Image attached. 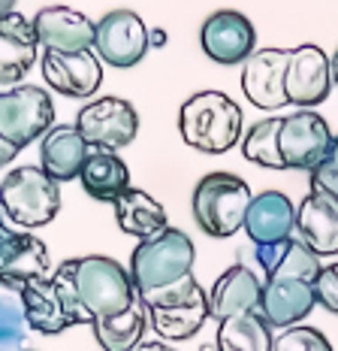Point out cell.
Returning <instances> with one entry per match:
<instances>
[{
	"instance_id": "6da1fadb",
	"label": "cell",
	"mask_w": 338,
	"mask_h": 351,
	"mask_svg": "<svg viewBox=\"0 0 338 351\" xmlns=\"http://www.w3.org/2000/svg\"><path fill=\"white\" fill-rule=\"evenodd\" d=\"M196 248L194 239L179 228H166L148 239H139L130 254V279H133L136 297L148 309L169 306L175 300L187 297L196 288L194 279Z\"/></svg>"
},
{
	"instance_id": "7a4b0ae2",
	"label": "cell",
	"mask_w": 338,
	"mask_h": 351,
	"mask_svg": "<svg viewBox=\"0 0 338 351\" xmlns=\"http://www.w3.org/2000/svg\"><path fill=\"white\" fill-rule=\"evenodd\" d=\"M67 263L79 309H82L88 324L121 315L139 300L130 269L121 267L115 258L88 254V258H70Z\"/></svg>"
},
{
	"instance_id": "3957f363",
	"label": "cell",
	"mask_w": 338,
	"mask_h": 351,
	"mask_svg": "<svg viewBox=\"0 0 338 351\" xmlns=\"http://www.w3.org/2000/svg\"><path fill=\"white\" fill-rule=\"evenodd\" d=\"M242 109L224 91H200L181 104V140L203 155H224L242 136Z\"/></svg>"
},
{
	"instance_id": "277c9868",
	"label": "cell",
	"mask_w": 338,
	"mask_h": 351,
	"mask_svg": "<svg viewBox=\"0 0 338 351\" xmlns=\"http://www.w3.org/2000/svg\"><path fill=\"white\" fill-rule=\"evenodd\" d=\"M254 194L248 182L236 173H205L194 188L190 212L203 233L215 239H226L245 228V215Z\"/></svg>"
},
{
	"instance_id": "5b68a950",
	"label": "cell",
	"mask_w": 338,
	"mask_h": 351,
	"mask_svg": "<svg viewBox=\"0 0 338 351\" xmlns=\"http://www.w3.org/2000/svg\"><path fill=\"white\" fill-rule=\"evenodd\" d=\"M0 209L16 228H46L61 212V185L42 167H16L0 182Z\"/></svg>"
},
{
	"instance_id": "8992f818",
	"label": "cell",
	"mask_w": 338,
	"mask_h": 351,
	"mask_svg": "<svg viewBox=\"0 0 338 351\" xmlns=\"http://www.w3.org/2000/svg\"><path fill=\"white\" fill-rule=\"evenodd\" d=\"M51 124H55V104L46 88L16 85L0 94V136L12 149L21 152L34 140H42Z\"/></svg>"
},
{
	"instance_id": "52a82bcc",
	"label": "cell",
	"mask_w": 338,
	"mask_h": 351,
	"mask_svg": "<svg viewBox=\"0 0 338 351\" xmlns=\"http://www.w3.org/2000/svg\"><path fill=\"white\" fill-rule=\"evenodd\" d=\"M333 130L323 115L314 109H299V112L281 119L278 130V152H281L284 170H317L333 149Z\"/></svg>"
},
{
	"instance_id": "ba28073f",
	"label": "cell",
	"mask_w": 338,
	"mask_h": 351,
	"mask_svg": "<svg viewBox=\"0 0 338 351\" xmlns=\"http://www.w3.org/2000/svg\"><path fill=\"white\" fill-rule=\"evenodd\" d=\"M76 128L91 149L118 152L130 145L139 134V115L130 100L121 97H97L85 104L76 115Z\"/></svg>"
},
{
	"instance_id": "9c48e42d",
	"label": "cell",
	"mask_w": 338,
	"mask_h": 351,
	"mask_svg": "<svg viewBox=\"0 0 338 351\" xmlns=\"http://www.w3.org/2000/svg\"><path fill=\"white\" fill-rule=\"evenodd\" d=\"M94 52L103 64L118 70H130L142 61L148 49V27L133 10H112L97 21Z\"/></svg>"
},
{
	"instance_id": "30bf717a",
	"label": "cell",
	"mask_w": 338,
	"mask_h": 351,
	"mask_svg": "<svg viewBox=\"0 0 338 351\" xmlns=\"http://www.w3.org/2000/svg\"><path fill=\"white\" fill-rule=\"evenodd\" d=\"M200 46L209 61L220 64V67H236L257 52V31L245 12L218 10L203 21Z\"/></svg>"
},
{
	"instance_id": "8fae6325",
	"label": "cell",
	"mask_w": 338,
	"mask_h": 351,
	"mask_svg": "<svg viewBox=\"0 0 338 351\" xmlns=\"http://www.w3.org/2000/svg\"><path fill=\"white\" fill-rule=\"evenodd\" d=\"M51 258L49 245L31 230H0V285L10 291L27 288L31 282L49 279Z\"/></svg>"
},
{
	"instance_id": "7c38bea8",
	"label": "cell",
	"mask_w": 338,
	"mask_h": 351,
	"mask_svg": "<svg viewBox=\"0 0 338 351\" xmlns=\"http://www.w3.org/2000/svg\"><path fill=\"white\" fill-rule=\"evenodd\" d=\"M333 88V70H329V55L314 43H305L299 49H290L287 76H284V91L287 104L299 109H314L329 97Z\"/></svg>"
},
{
	"instance_id": "4fadbf2b",
	"label": "cell",
	"mask_w": 338,
	"mask_h": 351,
	"mask_svg": "<svg viewBox=\"0 0 338 351\" xmlns=\"http://www.w3.org/2000/svg\"><path fill=\"white\" fill-rule=\"evenodd\" d=\"M42 79L64 97L88 100L103 85V61L94 49L85 52H42Z\"/></svg>"
},
{
	"instance_id": "5bb4252c",
	"label": "cell",
	"mask_w": 338,
	"mask_h": 351,
	"mask_svg": "<svg viewBox=\"0 0 338 351\" xmlns=\"http://www.w3.org/2000/svg\"><path fill=\"white\" fill-rule=\"evenodd\" d=\"M290 49H257L242 67V91L257 109L287 106L284 76H287Z\"/></svg>"
},
{
	"instance_id": "9a60e30c",
	"label": "cell",
	"mask_w": 338,
	"mask_h": 351,
	"mask_svg": "<svg viewBox=\"0 0 338 351\" xmlns=\"http://www.w3.org/2000/svg\"><path fill=\"white\" fill-rule=\"evenodd\" d=\"M34 31L42 52H85L94 49L97 25L70 6H46L34 16Z\"/></svg>"
},
{
	"instance_id": "2e32d148",
	"label": "cell",
	"mask_w": 338,
	"mask_h": 351,
	"mask_svg": "<svg viewBox=\"0 0 338 351\" xmlns=\"http://www.w3.org/2000/svg\"><path fill=\"white\" fill-rule=\"evenodd\" d=\"M263 297V279L245 263L224 269L218 276V282L209 291V318H215L218 324L233 315H248V312L260 309Z\"/></svg>"
},
{
	"instance_id": "e0dca14e",
	"label": "cell",
	"mask_w": 338,
	"mask_h": 351,
	"mask_svg": "<svg viewBox=\"0 0 338 351\" xmlns=\"http://www.w3.org/2000/svg\"><path fill=\"white\" fill-rule=\"evenodd\" d=\"M317 306L314 297V282L302 279H272L263 282V297H260V315L269 327L287 330L296 327L299 321L311 315V309Z\"/></svg>"
},
{
	"instance_id": "ac0fdd59",
	"label": "cell",
	"mask_w": 338,
	"mask_h": 351,
	"mask_svg": "<svg viewBox=\"0 0 338 351\" xmlns=\"http://www.w3.org/2000/svg\"><path fill=\"white\" fill-rule=\"evenodd\" d=\"M296 233L317 258L338 254V200L311 188L296 206Z\"/></svg>"
},
{
	"instance_id": "d6986e66",
	"label": "cell",
	"mask_w": 338,
	"mask_h": 351,
	"mask_svg": "<svg viewBox=\"0 0 338 351\" xmlns=\"http://www.w3.org/2000/svg\"><path fill=\"white\" fill-rule=\"evenodd\" d=\"M36 55L40 40L34 21L16 10L0 16V85H18L36 64Z\"/></svg>"
},
{
	"instance_id": "ffe728a7",
	"label": "cell",
	"mask_w": 338,
	"mask_h": 351,
	"mask_svg": "<svg viewBox=\"0 0 338 351\" xmlns=\"http://www.w3.org/2000/svg\"><path fill=\"white\" fill-rule=\"evenodd\" d=\"M88 155H91V145L85 143L76 124H55L40 140V167L57 185L79 179Z\"/></svg>"
},
{
	"instance_id": "44dd1931",
	"label": "cell",
	"mask_w": 338,
	"mask_h": 351,
	"mask_svg": "<svg viewBox=\"0 0 338 351\" xmlns=\"http://www.w3.org/2000/svg\"><path fill=\"white\" fill-rule=\"evenodd\" d=\"M296 230V206L287 194L263 191L257 194L245 215V233L254 245H272L293 237Z\"/></svg>"
},
{
	"instance_id": "7402d4cb",
	"label": "cell",
	"mask_w": 338,
	"mask_h": 351,
	"mask_svg": "<svg viewBox=\"0 0 338 351\" xmlns=\"http://www.w3.org/2000/svg\"><path fill=\"white\" fill-rule=\"evenodd\" d=\"M18 300H21V309H25V321L27 327L42 336H57L70 327H76V318H73L67 300L57 291V285L49 279H40V282H31L27 288L18 291Z\"/></svg>"
},
{
	"instance_id": "603a6c76",
	"label": "cell",
	"mask_w": 338,
	"mask_h": 351,
	"mask_svg": "<svg viewBox=\"0 0 338 351\" xmlns=\"http://www.w3.org/2000/svg\"><path fill=\"white\" fill-rule=\"evenodd\" d=\"M254 254H257L260 269L266 273V282H272V279L314 282L317 279V273H320V258L296 237V233L287 237V239H281V243L257 245Z\"/></svg>"
},
{
	"instance_id": "cb8c5ba5",
	"label": "cell",
	"mask_w": 338,
	"mask_h": 351,
	"mask_svg": "<svg viewBox=\"0 0 338 351\" xmlns=\"http://www.w3.org/2000/svg\"><path fill=\"white\" fill-rule=\"evenodd\" d=\"M148 321L157 330L160 339L169 342H185L194 333L203 330V324L209 321V294L203 291V285H196L187 297L175 300L169 306H154L148 309Z\"/></svg>"
},
{
	"instance_id": "d4e9b609",
	"label": "cell",
	"mask_w": 338,
	"mask_h": 351,
	"mask_svg": "<svg viewBox=\"0 0 338 351\" xmlns=\"http://www.w3.org/2000/svg\"><path fill=\"white\" fill-rule=\"evenodd\" d=\"M79 182L88 197L100 203H115L130 188V170L118 152L91 149L82 173H79Z\"/></svg>"
},
{
	"instance_id": "484cf974",
	"label": "cell",
	"mask_w": 338,
	"mask_h": 351,
	"mask_svg": "<svg viewBox=\"0 0 338 351\" xmlns=\"http://www.w3.org/2000/svg\"><path fill=\"white\" fill-rule=\"evenodd\" d=\"M115 209V221L124 233L136 239H148L154 233L166 230V209L148 191H139V188H127L118 200L112 203Z\"/></svg>"
},
{
	"instance_id": "4316f807",
	"label": "cell",
	"mask_w": 338,
	"mask_h": 351,
	"mask_svg": "<svg viewBox=\"0 0 338 351\" xmlns=\"http://www.w3.org/2000/svg\"><path fill=\"white\" fill-rule=\"evenodd\" d=\"M145 327H151L148 321V306L142 300H136L127 312L106 321H94L91 330L97 336V346L103 351H136L145 342Z\"/></svg>"
},
{
	"instance_id": "83f0119b",
	"label": "cell",
	"mask_w": 338,
	"mask_h": 351,
	"mask_svg": "<svg viewBox=\"0 0 338 351\" xmlns=\"http://www.w3.org/2000/svg\"><path fill=\"white\" fill-rule=\"evenodd\" d=\"M218 351H272V327L263 321L260 312L233 315L218 324Z\"/></svg>"
},
{
	"instance_id": "f1b7e54d",
	"label": "cell",
	"mask_w": 338,
	"mask_h": 351,
	"mask_svg": "<svg viewBox=\"0 0 338 351\" xmlns=\"http://www.w3.org/2000/svg\"><path fill=\"white\" fill-rule=\"evenodd\" d=\"M278 130H281V119L257 121L242 140V155L266 170H284L281 152H278Z\"/></svg>"
},
{
	"instance_id": "f546056e",
	"label": "cell",
	"mask_w": 338,
	"mask_h": 351,
	"mask_svg": "<svg viewBox=\"0 0 338 351\" xmlns=\"http://www.w3.org/2000/svg\"><path fill=\"white\" fill-rule=\"evenodd\" d=\"M25 333H27V321L21 300L0 294V351H21L25 348Z\"/></svg>"
},
{
	"instance_id": "4dcf8cb0",
	"label": "cell",
	"mask_w": 338,
	"mask_h": 351,
	"mask_svg": "<svg viewBox=\"0 0 338 351\" xmlns=\"http://www.w3.org/2000/svg\"><path fill=\"white\" fill-rule=\"evenodd\" d=\"M272 351H333V346H329V339L317 327L296 324V327H287V330H281L275 336Z\"/></svg>"
},
{
	"instance_id": "1f68e13d",
	"label": "cell",
	"mask_w": 338,
	"mask_h": 351,
	"mask_svg": "<svg viewBox=\"0 0 338 351\" xmlns=\"http://www.w3.org/2000/svg\"><path fill=\"white\" fill-rule=\"evenodd\" d=\"M314 297L326 312L338 315V263L320 267L317 279H314Z\"/></svg>"
},
{
	"instance_id": "d6a6232c",
	"label": "cell",
	"mask_w": 338,
	"mask_h": 351,
	"mask_svg": "<svg viewBox=\"0 0 338 351\" xmlns=\"http://www.w3.org/2000/svg\"><path fill=\"white\" fill-rule=\"evenodd\" d=\"M308 176H311V188H317V191H323V194L333 197V200H338V170H333L326 160H323L317 170H311Z\"/></svg>"
},
{
	"instance_id": "836d02e7",
	"label": "cell",
	"mask_w": 338,
	"mask_h": 351,
	"mask_svg": "<svg viewBox=\"0 0 338 351\" xmlns=\"http://www.w3.org/2000/svg\"><path fill=\"white\" fill-rule=\"evenodd\" d=\"M166 46V31L164 27H148V49Z\"/></svg>"
},
{
	"instance_id": "e575fe53",
	"label": "cell",
	"mask_w": 338,
	"mask_h": 351,
	"mask_svg": "<svg viewBox=\"0 0 338 351\" xmlns=\"http://www.w3.org/2000/svg\"><path fill=\"white\" fill-rule=\"evenodd\" d=\"M16 155H18V149H12V145H10V143H6V140H3V136H0V170H3V167H6V164H10V160H12V158H16Z\"/></svg>"
},
{
	"instance_id": "d590c367",
	"label": "cell",
	"mask_w": 338,
	"mask_h": 351,
	"mask_svg": "<svg viewBox=\"0 0 338 351\" xmlns=\"http://www.w3.org/2000/svg\"><path fill=\"white\" fill-rule=\"evenodd\" d=\"M136 351H175V348L166 346V342H142Z\"/></svg>"
},
{
	"instance_id": "8d00e7d4",
	"label": "cell",
	"mask_w": 338,
	"mask_h": 351,
	"mask_svg": "<svg viewBox=\"0 0 338 351\" xmlns=\"http://www.w3.org/2000/svg\"><path fill=\"white\" fill-rule=\"evenodd\" d=\"M326 164L333 167V170H338V136H333V149H329V155H326Z\"/></svg>"
},
{
	"instance_id": "74e56055",
	"label": "cell",
	"mask_w": 338,
	"mask_h": 351,
	"mask_svg": "<svg viewBox=\"0 0 338 351\" xmlns=\"http://www.w3.org/2000/svg\"><path fill=\"white\" fill-rule=\"evenodd\" d=\"M329 70H333V85H338V49L329 55Z\"/></svg>"
},
{
	"instance_id": "f35d334b",
	"label": "cell",
	"mask_w": 338,
	"mask_h": 351,
	"mask_svg": "<svg viewBox=\"0 0 338 351\" xmlns=\"http://www.w3.org/2000/svg\"><path fill=\"white\" fill-rule=\"evenodd\" d=\"M18 0H0V16H6V12H12V6H16Z\"/></svg>"
},
{
	"instance_id": "ab89813d",
	"label": "cell",
	"mask_w": 338,
	"mask_h": 351,
	"mask_svg": "<svg viewBox=\"0 0 338 351\" xmlns=\"http://www.w3.org/2000/svg\"><path fill=\"white\" fill-rule=\"evenodd\" d=\"M0 230H3V209H0Z\"/></svg>"
},
{
	"instance_id": "60d3db41",
	"label": "cell",
	"mask_w": 338,
	"mask_h": 351,
	"mask_svg": "<svg viewBox=\"0 0 338 351\" xmlns=\"http://www.w3.org/2000/svg\"><path fill=\"white\" fill-rule=\"evenodd\" d=\"M21 351H31V348H21Z\"/></svg>"
}]
</instances>
